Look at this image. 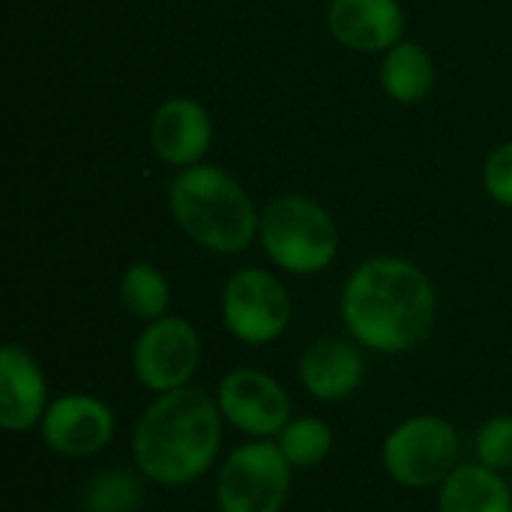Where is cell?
I'll return each instance as SVG.
<instances>
[{
	"label": "cell",
	"mask_w": 512,
	"mask_h": 512,
	"mask_svg": "<svg viewBox=\"0 0 512 512\" xmlns=\"http://www.w3.org/2000/svg\"><path fill=\"white\" fill-rule=\"evenodd\" d=\"M153 150L168 165H195L213 138L210 114L192 99H168L153 117Z\"/></svg>",
	"instance_id": "5bb4252c"
},
{
	"label": "cell",
	"mask_w": 512,
	"mask_h": 512,
	"mask_svg": "<svg viewBox=\"0 0 512 512\" xmlns=\"http://www.w3.org/2000/svg\"><path fill=\"white\" fill-rule=\"evenodd\" d=\"M261 243L273 264L294 276H312L333 264L339 252L336 222L309 198L285 195L261 219Z\"/></svg>",
	"instance_id": "277c9868"
},
{
	"label": "cell",
	"mask_w": 512,
	"mask_h": 512,
	"mask_svg": "<svg viewBox=\"0 0 512 512\" xmlns=\"http://www.w3.org/2000/svg\"><path fill=\"white\" fill-rule=\"evenodd\" d=\"M120 303L141 321H159L168 315L171 303V285L162 270L153 264H129L123 279H120Z\"/></svg>",
	"instance_id": "d6986e66"
},
{
	"label": "cell",
	"mask_w": 512,
	"mask_h": 512,
	"mask_svg": "<svg viewBox=\"0 0 512 512\" xmlns=\"http://www.w3.org/2000/svg\"><path fill=\"white\" fill-rule=\"evenodd\" d=\"M462 456L456 426L438 414H414L402 420L381 444V465L387 477L411 492L438 489Z\"/></svg>",
	"instance_id": "5b68a950"
},
{
	"label": "cell",
	"mask_w": 512,
	"mask_h": 512,
	"mask_svg": "<svg viewBox=\"0 0 512 512\" xmlns=\"http://www.w3.org/2000/svg\"><path fill=\"white\" fill-rule=\"evenodd\" d=\"M51 405L48 378L39 360L21 345L0 348V426L12 435L39 432Z\"/></svg>",
	"instance_id": "8fae6325"
},
{
	"label": "cell",
	"mask_w": 512,
	"mask_h": 512,
	"mask_svg": "<svg viewBox=\"0 0 512 512\" xmlns=\"http://www.w3.org/2000/svg\"><path fill=\"white\" fill-rule=\"evenodd\" d=\"M216 405L225 426L237 429L249 441H276V435L291 423L288 390L264 369H231L216 387Z\"/></svg>",
	"instance_id": "9c48e42d"
},
{
	"label": "cell",
	"mask_w": 512,
	"mask_h": 512,
	"mask_svg": "<svg viewBox=\"0 0 512 512\" xmlns=\"http://www.w3.org/2000/svg\"><path fill=\"white\" fill-rule=\"evenodd\" d=\"M222 432L216 396L192 384L153 396L132 429V465L153 486H192L216 468Z\"/></svg>",
	"instance_id": "7a4b0ae2"
},
{
	"label": "cell",
	"mask_w": 512,
	"mask_h": 512,
	"mask_svg": "<svg viewBox=\"0 0 512 512\" xmlns=\"http://www.w3.org/2000/svg\"><path fill=\"white\" fill-rule=\"evenodd\" d=\"M474 456L498 474L512 471V414H495L477 429Z\"/></svg>",
	"instance_id": "ffe728a7"
},
{
	"label": "cell",
	"mask_w": 512,
	"mask_h": 512,
	"mask_svg": "<svg viewBox=\"0 0 512 512\" xmlns=\"http://www.w3.org/2000/svg\"><path fill=\"white\" fill-rule=\"evenodd\" d=\"M486 189L495 201H501L504 207H512V141L498 147L489 162H486Z\"/></svg>",
	"instance_id": "44dd1931"
},
{
	"label": "cell",
	"mask_w": 512,
	"mask_h": 512,
	"mask_svg": "<svg viewBox=\"0 0 512 512\" xmlns=\"http://www.w3.org/2000/svg\"><path fill=\"white\" fill-rule=\"evenodd\" d=\"M330 33L354 51L393 48L405 30L399 0H333L327 9Z\"/></svg>",
	"instance_id": "4fadbf2b"
},
{
	"label": "cell",
	"mask_w": 512,
	"mask_h": 512,
	"mask_svg": "<svg viewBox=\"0 0 512 512\" xmlns=\"http://www.w3.org/2000/svg\"><path fill=\"white\" fill-rule=\"evenodd\" d=\"M276 444L294 471H312L330 459L336 447V432L327 420L303 414L291 417V423L276 435Z\"/></svg>",
	"instance_id": "e0dca14e"
},
{
	"label": "cell",
	"mask_w": 512,
	"mask_h": 512,
	"mask_svg": "<svg viewBox=\"0 0 512 512\" xmlns=\"http://www.w3.org/2000/svg\"><path fill=\"white\" fill-rule=\"evenodd\" d=\"M366 363L357 351V342L345 339H318L300 357V384L303 390L324 405L348 402L363 387Z\"/></svg>",
	"instance_id": "7c38bea8"
},
{
	"label": "cell",
	"mask_w": 512,
	"mask_h": 512,
	"mask_svg": "<svg viewBox=\"0 0 512 512\" xmlns=\"http://www.w3.org/2000/svg\"><path fill=\"white\" fill-rule=\"evenodd\" d=\"M294 468L276 441H246L234 447L216 474L219 512H282L291 495Z\"/></svg>",
	"instance_id": "8992f818"
},
{
	"label": "cell",
	"mask_w": 512,
	"mask_h": 512,
	"mask_svg": "<svg viewBox=\"0 0 512 512\" xmlns=\"http://www.w3.org/2000/svg\"><path fill=\"white\" fill-rule=\"evenodd\" d=\"M225 330L243 345H270L291 324V297L285 285L258 267L237 270L222 291Z\"/></svg>",
	"instance_id": "52a82bcc"
},
{
	"label": "cell",
	"mask_w": 512,
	"mask_h": 512,
	"mask_svg": "<svg viewBox=\"0 0 512 512\" xmlns=\"http://www.w3.org/2000/svg\"><path fill=\"white\" fill-rule=\"evenodd\" d=\"M144 477L126 468H105L81 489L84 512H138L144 504Z\"/></svg>",
	"instance_id": "ac0fdd59"
},
{
	"label": "cell",
	"mask_w": 512,
	"mask_h": 512,
	"mask_svg": "<svg viewBox=\"0 0 512 512\" xmlns=\"http://www.w3.org/2000/svg\"><path fill=\"white\" fill-rule=\"evenodd\" d=\"M438 318L432 279L405 258L360 264L342 291V321L351 339L375 354H408L423 345Z\"/></svg>",
	"instance_id": "6da1fadb"
},
{
	"label": "cell",
	"mask_w": 512,
	"mask_h": 512,
	"mask_svg": "<svg viewBox=\"0 0 512 512\" xmlns=\"http://www.w3.org/2000/svg\"><path fill=\"white\" fill-rule=\"evenodd\" d=\"M117 432L114 411L93 393H63L54 396L42 423V444L63 459H90L102 453Z\"/></svg>",
	"instance_id": "30bf717a"
},
{
	"label": "cell",
	"mask_w": 512,
	"mask_h": 512,
	"mask_svg": "<svg viewBox=\"0 0 512 512\" xmlns=\"http://www.w3.org/2000/svg\"><path fill=\"white\" fill-rule=\"evenodd\" d=\"M381 84L387 96H393L402 105L423 102L435 87L432 57L414 42H396L381 63Z\"/></svg>",
	"instance_id": "2e32d148"
},
{
	"label": "cell",
	"mask_w": 512,
	"mask_h": 512,
	"mask_svg": "<svg viewBox=\"0 0 512 512\" xmlns=\"http://www.w3.org/2000/svg\"><path fill=\"white\" fill-rule=\"evenodd\" d=\"M438 512H512L510 483L480 462H459L438 486Z\"/></svg>",
	"instance_id": "9a60e30c"
},
{
	"label": "cell",
	"mask_w": 512,
	"mask_h": 512,
	"mask_svg": "<svg viewBox=\"0 0 512 512\" xmlns=\"http://www.w3.org/2000/svg\"><path fill=\"white\" fill-rule=\"evenodd\" d=\"M171 210L186 237L219 255L243 252L261 228L246 189L216 165L186 168L171 183Z\"/></svg>",
	"instance_id": "3957f363"
},
{
	"label": "cell",
	"mask_w": 512,
	"mask_h": 512,
	"mask_svg": "<svg viewBox=\"0 0 512 512\" xmlns=\"http://www.w3.org/2000/svg\"><path fill=\"white\" fill-rule=\"evenodd\" d=\"M201 366V336L177 315L150 321L132 345V375L153 396L183 390Z\"/></svg>",
	"instance_id": "ba28073f"
}]
</instances>
